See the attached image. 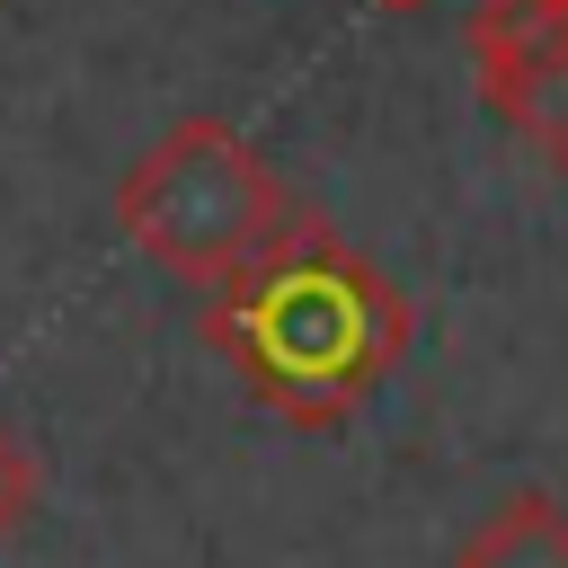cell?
<instances>
[{
  "label": "cell",
  "mask_w": 568,
  "mask_h": 568,
  "mask_svg": "<svg viewBox=\"0 0 568 568\" xmlns=\"http://www.w3.org/2000/svg\"><path fill=\"white\" fill-rule=\"evenodd\" d=\"M36 497H44V462H36V444L0 417V550L18 541V524L36 515Z\"/></svg>",
  "instance_id": "cell-5"
},
{
  "label": "cell",
  "mask_w": 568,
  "mask_h": 568,
  "mask_svg": "<svg viewBox=\"0 0 568 568\" xmlns=\"http://www.w3.org/2000/svg\"><path fill=\"white\" fill-rule=\"evenodd\" d=\"M373 9H426V0H373Z\"/></svg>",
  "instance_id": "cell-6"
},
{
  "label": "cell",
  "mask_w": 568,
  "mask_h": 568,
  "mask_svg": "<svg viewBox=\"0 0 568 568\" xmlns=\"http://www.w3.org/2000/svg\"><path fill=\"white\" fill-rule=\"evenodd\" d=\"M195 320L231 382L302 435L355 426V408L408 355V293L364 240H346L311 204H293V222L266 248L222 266Z\"/></svg>",
  "instance_id": "cell-1"
},
{
  "label": "cell",
  "mask_w": 568,
  "mask_h": 568,
  "mask_svg": "<svg viewBox=\"0 0 568 568\" xmlns=\"http://www.w3.org/2000/svg\"><path fill=\"white\" fill-rule=\"evenodd\" d=\"M462 53L479 71L488 115L568 178V0H470Z\"/></svg>",
  "instance_id": "cell-3"
},
{
  "label": "cell",
  "mask_w": 568,
  "mask_h": 568,
  "mask_svg": "<svg viewBox=\"0 0 568 568\" xmlns=\"http://www.w3.org/2000/svg\"><path fill=\"white\" fill-rule=\"evenodd\" d=\"M444 568H568V506L550 488H506Z\"/></svg>",
  "instance_id": "cell-4"
},
{
  "label": "cell",
  "mask_w": 568,
  "mask_h": 568,
  "mask_svg": "<svg viewBox=\"0 0 568 568\" xmlns=\"http://www.w3.org/2000/svg\"><path fill=\"white\" fill-rule=\"evenodd\" d=\"M284 222H293V186L231 115H178L115 178V231L195 293L248 248H266Z\"/></svg>",
  "instance_id": "cell-2"
}]
</instances>
